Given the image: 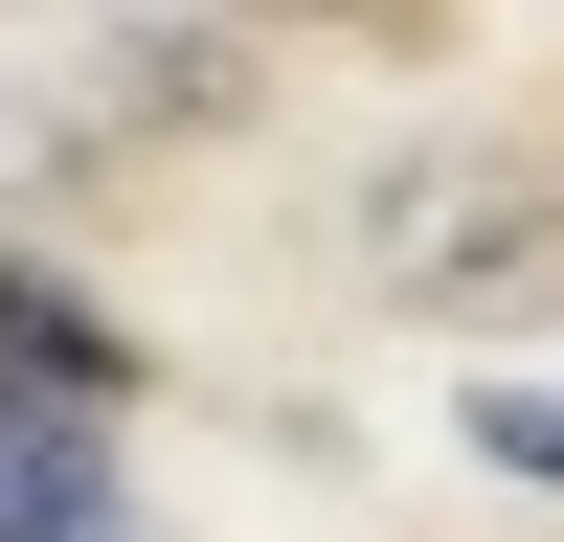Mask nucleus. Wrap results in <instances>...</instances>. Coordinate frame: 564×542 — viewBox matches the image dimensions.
Listing matches in <instances>:
<instances>
[{
	"instance_id": "f257e3e1",
	"label": "nucleus",
	"mask_w": 564,
	"mask_h": 542,
	"mask_svg": "<svg viewBox=\"0 0 564 542\" xmlns=\"http://www.w3.org/2000/svg\"><path fill=\"white\" fill-rule=\"evenodd\" d=\"M384 271H406V294H542V271H564V204H542V181H452V159H406L384 181Z\"/></svg>"
},
{
	"instance_id": "f03ea898",
	"label": "nucleus",
	"mask_w": 564,
	"mask_h": 542,
	"mask_svg": "<svg viewBox=\"0 0 564 542\" xmlns=\"http://www.w3.org/2000/svg\"><path fill=\"white\" fill-rule=\"evenodd\" d=\"M0 542H135L113 520V430H68V406L0 384Z\"/></svg>"
},
{
	"instance_id": "7ed1b4c3",
	"label": "nucleus",
	"mask_w": 564,
	"mask_h": 542,
	"mask_svg": "<svg viewBox=\"0 0 564 542\" xmlns=\"http://www.w3.org/2000/svg\"><path fill=\"white\" fill-rule=\"evenodd\" d=\"M0 384H23V406H68V430H113V406H135V339H90V294L0 271Z\"/></svg>"
},
{
	"instance_id": "20e7f679",
	"label": "nucleus",
	"mask_w": 564,
	"mask_h": 542,
	"mask_svg": "<svg viewBox=\"0 0 564 542\" xmlns=\"http://www.w3.org/2000/svg\"><path fill=\"white\" fill-rule=\"evenodd\" d=\"M271 23H406V0H271Z\"/></svg>"
}]
</instances>
